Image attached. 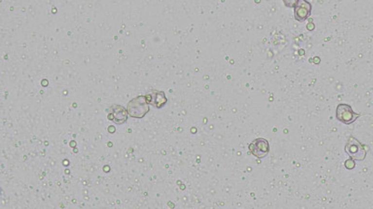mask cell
<instances>
[{
	"label": "cell",
	"mask_w": 373,
	"mask_h": 209,
	"mask_svg": "<svg viewBox=\"0 0 373 209\" xmlns=\"http://www.w3.org/2000/svg\"><path fill=\"white\" fill-rule=\"evenodd\" d=\"M146 97H147V101H148V103L150 105H154L155 107H157L159 109L163 107L166 104V102H167V99L165 97V94L162 91L152 92V93L147 95Z\"/></svg>",
	"instance_id": "7"
},
{
	"label": "cell",
	"mask_w": 373,
	"mask_h": 209,
	"mask_svg": "<svg viewBox=\"0 0 373 209\" xmlns=\"http://www.w3.org/2000/svg\"><path fill=\"white\" fill-rule=\"evenodd\" d=\"M299 0H283L284 4L286 8H295Z\"/></svg>",
	"instance_id": "8"
},
{
	"label": "cell",
	"mask_w": 373,
	"mask_h": 209,
	"mask_svg": "<svg viewBox=\"0 0 373 209\" xmlns=\"http://www.w3.org/2000/svg\"><path fill=\"white\" fill-rule=\"evenodd\" d=\"M249 151L257 158L262 159L270 153V144L267 140L259 138L249 144Z\"/></svg>",
	"instance_id": "4"
},
{
	"label": "cell",
	"mask_w": 373,
	"mask_h": 209,
	"mask_svg": "<svg viewBox=\"0 0 373 209\" xmlns=\"http://www.w3.org/2000/svg\"><path fill=\"white\" fill-rule=\"evenodd\" d=\"M344 165H345V167H346L347 169H349V170L354 169V168H355V160H354V159H352V158L348 159L347 161H345Z\"/></svg>",
	"instance_id": "9"
},
{
	"label": "cell",
	"mask_w": 373,
	"mask_h": 209,
	"mask_svg": "<svg viewBox=\"0 0 373 209\" xmlns=\"http://www.w3.org/2000/svg\"><path fill=\"white\" fill-rule=\"evenodd\" d=\"M109 111H110V115L108 116L109 120H112L117 125H123L128 120L129 114H128L127 109H125L124 106L114 104L109 108Z\"/></svg>",
	"instance_id": "6"
},
{
	"label": "cell",
	"mask_w": 373,
	"mask_h": 209,
	"mask_svg": "<svg viewBox=\"0 0 373 209\" xmlns=\"http://www.w3.org/2000/svg\"><path fill=\"white\" fill-rule=\"evenodd\" d=\"M344 151L350 158L356 161H363L367 155V151L363 144L354 137H350L347 141Z\"/></svg>",
	"instance_id": "2"
},
{
	"label": "cell",
	"mask_w": 373,
	"mask_h": 209,
	"mask_svg": "<svg viewBox=\"0 0 373 209\" xmlns=\"http://www.w3.org/2000/svg\"><path fill=\"white\" fill-rule=\"evenodd\" d=\"M312 5L307 0H299L294 8V17L298 22H304L310 16Z\"/></svg>",
	"instance_id": "5"
},
{
	"label": "cell",
	"mask_w": 373,
	"mask_h": 209,
	"mask_svg": "<svg viewBox=\"0 0 373 209\" xmlns=\"http://www.w3.org/2000/svg\"><path fill=\"white\" fill-rule=\"evenodd\" d=\"M149 103L146 96H137L127 103L128 114L136 119H142L149 112Z\"/></svg>",
	"instance_id": "1"
},
{
	"label": "cell",
	"mask_w": 373,
	"mask_h": 209,
	"mask_svg": "<svg viewBox=\"0 0 373 209\" xmlns=\"http://www.w3.org/2000/svg\"><path fill=\"white\" fill-rule=\"evenodd\" d=\"M359 116L360 113L354 112L349 104L340 103L336 108V118L345 125L353 124Z\"/></svg>",
	"instance_id": "3"
}]
</instances>
